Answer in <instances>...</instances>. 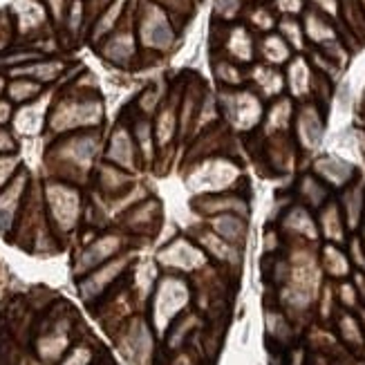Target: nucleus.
<instances>
[{"label": "nucleus", "mask_w": 365, "mask_h": 365, "mask_svg": "<svg viewBox=\"0 0 365 365\" xmlns=\"http://www.w3.org/2000/svg\"><path fill=\"white\" fill-rule=\"evenodd\" d=\"M220 103L225 119L237 130H251L262 121V101L253 92H222Z\"/></svg>", "instance_id": "39448f33"}, {"label": "nucleus", "mask_w": 365, "mask_h": 365, "mask_svg": "<svg viewBox=\"0 0 365 365\" xmlns=\"http://www.w3.org/2000/svg\"><path fill=\"white\" fill-rule=\"evenodd\" d=\"M137 155H139V148L133 137V130L123 121L117 123V128L113 130V137L108 141L106 160L119 168L133 170L137 166Z\"/></svg>", "instance_id": "9d476101"}, {"label": "nucleus", "mask_w": 365, "mask_h": 365, "mask_svg": "<svg viewBox=\"0 0 365 365\" xmlns=\"http://www.w3.org/2000/svg\"><path fill=\"white\" fill-rule=\"evenodd\" d=\"M121 249H123L121 235H117V233H103V235L97 237L94 242L86 245L83 251L76 256L74 274H76V276H81V274L94 272L97 267H101V264H106V262L113 260Z\"/></svg>", "instance_id": "423d86ee"}, {"label": "nucleus", "mask_w": 365, "mask_h": 365, "mask_svg": "<svg viewBox=\"0 0 365 365\" xmlns=\"http://www.w3.org/2000/svg\"><path fill=\"white\" fill-rule=\"evenodd\" d=\"M97 180H99V190L103 195H110V197L125 195V193H128L130 182H133L128 173H125L123 168H119V166H115V164L99 166Z\"/></svg>", "instance_id": "412c9836"}, {"label": "nucleus", "mask_w": 365, "mask_h": 365, "mask_svg": "<svg viewBox=\"0 0 365 365\" xmlns=\"http://www.w3.org/2000/svg\"><path fill=\"white\" fill-rule=\"evenodd\" d=\"M242 9V0H215V14L220 19L231 21Z\"/></svg>", "instance_id": "ea45409f"}, {"label": "nucleus", "mask_w": 365, "mask_h": 365, "mask_svg": "<svg viewBox=\"0 0 365 365\" xmlns=\"http://www.w3.org/2000/svg\"><path fill=\"white\" fill-rule=\"evenodd\" d=\"M14 31H16V27L11 21V14H0V54L9 47V43L14 38Z\"/></svg>", "instance_id": "79ce46f5"}, {"label": "nucleus", "mask_w": 365, "mask_h": 365, "mask_svg": "<svg viewBox=\"0 0 365 365\" xmlns=\"http://www.w3.org/2000/svg\"><path fill=\"white\" fill-rule=\"evenodd\" d=\"M99 54L115 63V66H130V63L137 58V34L133 27H117L113 34L108 38H103L101 47H99Z\"/></svg>", "instance_id": "6e6552de"}, {"label": "nucleus", "mask_w": 365, "mask_h": 365, "mask_svg": "<svg viewBox=\"0 0 365 365\" xmlns=\"http://www.w3.org/2000/svg\"><path fill=\"white\" fill-rule=\"evenodd\" d=\"M19 170H21L19 160H16L14 155H0V190H3L14 180V175Z\"/></svg>", "instance_id": "c9c22d12"}, {"label": "nucleus", "mask_w": 365, "mask_h": 365, "mask_svg": "<svg viewBox=\"0 0 365 365\" xmlns=\"http://www.w3.org/2000/svg\"><path fill=\"white\" fill-rule=\"evenodd\" d=\"M336 329H339V339L347 347H352V350H363L365 347V331L359 316L350 312H341L336 316Z\"/></svg>", "instance_id": "b1692460"}, {"label": "nucleus", "mask_w": 365, "mask_h": 365, "mask_svg": "<svg viewBox=\"0 0 365 365\" xmlns=\"http://www.w3.org/2000/svg\"><path fill=\"white\" fill-rule=\"evenodd\" d=\"M128 267V258H113L110 262L97 267L94 272H90L81 284H78V292H81V298L86 303H92V300L101 298L113 284L121 278V274Z\"/></svg>", "instance_id": "0eeeda50"}, {"label": "nucleus", "mask_w": 365, "mask_h": 365, "mask_svg": "<svg viewBox=\"0 0 365 365\" xmlns=\"http://www.w3.org/2000/svg\"><path fill=\"white\" fill-rule=\"evenodd\" d=\"M222 50H225V58L233 63H251L253 54H256V45L249 34L247 27H227L225 29V38H222Z\"/></svg>", "instance_id": "4468645a"}, {"label": "nucleus", "mask_w": 365, "mask_h": 365, "mask_svg": "<svg viewBox=\"0 0 365 365\" xmlns=\"http://www.w3.org/2000/svg\"><path fill=\"white\" fill-rule=\"evenodd\" d=\"M5 88H7V86H5V81H3V78H0V92H3Z\"/></svg>", "instance_id": "8fccbe9b"}, {"label": "nucleus", "mask_w": 365, "mask_h": 365, "mask_svg": "<svg viewBox=\"0 0 365 365\" xmlns=\"http://www.w3.org/2000/svg\"><path fill=\"white\" fill-rule=\"evenodd\" d=\"M63 72H66V63L58 58H38L34 63H27V66L11 70V74L34 78V81H38L41 86L56 81V78H61Z\"/></svg>", "instance_id": "aec40b11"}, {"label": "nucleus", "mask_w": 365, "mask_h": 365, "mask_svg": "<svg viewBox=\"0 0 365 365\" xmlns=\"http://www.w3.org/2000/svg\"><path fill=\"white\" fill-rule=\"evenodd\" d=\"M312 3L316 5L314 9H319L327 16H334L339 14V0H312Z\"/></svg>", "instance_id": "a18cd8bd"}, {"label": "nucleus", "mask_w": 365, "mask_h": 365, "mask_svg": "<svg viewBox=\"0 0 365 365\" xmlns=\"http://www.w3.org/2000/svg\"><path fill=\"white\" fill-rule=\"evenodd\" d=\"M314 175L319 178L323 184H327L329 188H336V190H343L350 184L356 182V168L341 160V157H334V155H323L319 160L314 162Z\"/></svg>", "instance_id": "1a4fd4ad"}, {"label": "nucleus", "mask_w": 365, "mask_h": 365, "mask_svg": "<svg viewBox=\"0 0 365 365\" xmlns=\"http://www.w3.org/2000/svg\"><path fill=\"white\" fill-rule=\"evenodd\" d=\"M9 14L16 31L21 34H38L50 19V11L41 0H16Z\"/></svg>", "instance_id": "ddd939ff"}, {"label": "nucleus", "mask_w": 365, "mask_h": 365, "mask_svg": "<svg viewBox=\"0 0 365 365\" xmlns=\"http://www.w3.org/2000/svg\"><path fill=\"white\" fill-rule=\"evenodd\" d=\"M269 331H272V336L280 339V343L292 339V327L282 314H269Z\"/></svg>", "instance_id": "f704fd0d"}, {"label": "nucleus", "mask_w": 365, "mask_h": 365, "mask_svg": "<svg viewBox=\"0 0 365 365\" xmlns=\"http://www.w3.org/2000/svg\"><path fill=\"white\" fill-rule=\"evenodd\" d=\"M303 5H305V0H276V9L282 11V14H287L289 19L303 11Z\"/></svg>", "instance_id": "c03bdc74"}, {"label": "nucleus", "mask_w": 365, "mask_h": 365, "mask_svg": "<svg viewBox=\"0 0 365 365\" xmlns=\"http://www.w3.org/2000/svg\"><path fill=\"white\" fill-rule=\"evenodd\" d=\"M14 123L23 135H34L43 128V125H47V117L43 113H38L36 106H25L21 113L14 117Z\"/></svg>", "instance_id": "7c9ffc66"}, {"label": "nucleus", "mask_w": 365, "mask_h": 365, "mask_svg": "<svg viewBox=\"0 0 365 365\" xmlns=\"http://www.w3.org/2000/svg\"><path fill=\"white\" fill-rule=\"evenodd\" d=\"M135 34L144 50L166 52L175 41V27L162 5L153 3V0H139V7L135 11Z\"/></svg>", "instance_id": "f03ea898"}, {"label": "nucleus", "mask_w": 365, "mask_h": 365, "mask_svg": "<svg viewBox=\"0 0 365 365\" xmlns=\"http://www.w3.org/2000/svg\"><path fill=\"white\" fill-rule=\"evenodd\" d=\"M361 325H363V331H365V309L361 312Z\"/></svg>", "instance_id": "09e8293b"}, {"label": "nucleus", "mask_w": 365, "mask_h": 365, "mask_svg": "<svg viewBox=\"0 0 365 365\" xmlns=\"http://www.w3.org/2000/svg\"><path fill=\"white\" fill-rule=\"evenodd\" d=\"M253 81L258 83L260 92L264 94V97H276V94L282 92L284 88V78L282 74L274 68V66H256L253 68Z\"/></svg>", "instance_id": "cd10ccee"}, {"label": "nucleus", "mask_w": 365, "mask_h": 365, "mask_svg": "<svg viewBox=\"0 0 365 365\" xmlns=\"http://www.w3.org/2000/svg\"><path fill=\"white\" fill-rule=\"evenodd\" d=\"M113 3H115V0H86V3H83L86 5V19L90 23H94Z\"/></svg>", "instance_id": "37998d69"}, {"label": "nucleus", "mask_w": 365, "mask_h": 365, "mask_svg": "<svg viewBox=\"0 0 365 365\" xmlns=\"http://www.w3.org/2000/svg\"><path fill=\"white\" fill-rule=\"evenodd\" d=\"M5 92H7L11 103H31L41 97L43 86L38 81H34V78L19 76V78H14V81L7 83Z\"/></svg>", "instance_id": "a878e982"}, {"label": "nucleus", "mask_w": 365, "mask_h": 365, "mask_svg": "<svg viewBox=\"0 0 365 365\" xmlns=\"http://www.w3.org/2000/svg\"><path fill=\"white\" fill-rule=\"evenodd\" d=\"M103 119V103L99 94L81 90L76 83V90L63 97L52 106L47 115V128L52 133H78V130H94Z\"/></svg>", "instance_id": "f257e3e1"}, {"label": "nucleus", "mask_w": 365, "mask_h": 365, "mask_svg": "<svg viewBox=\"0 0 365 365\" xmlns=\"http://www.w3.org/2000/svg\"><path fill=\"white\" fill-rule=\"evenodd\" d=\"M99 150V133L97 130H78L72 135H63L52 148V157L63 170L86 173Z\"/></svg>", "instance_id": "7ed1b4c3"}, {"label": "nucleus", "mask_w": 365, "mask_h": 365, "mask_svg": "<svg viewBox=\"0 0 365 365\" xmlns=\"http://www.w3.org/2000/svg\"><path fill=\"white\" fill-rule=\"evenodd\" d=\"M200 253L195 247H190L186 242H175L173 247H168L166 251H162V260L168 262V264H178V267H188V260L197 258Z\"/></svg>", "instance_id": "473e14b6"}, {"label": "nucleus", "mask_w": 365, "mask_h": 365, "mask_svg": "<svg viewBox=\"0 0 365 365\" xmlns=\"http://www.w3.org/2000/svg\"><path fill=\"white\" fill-rule=\"evenodd\" d=\"M296 197L305 209L321 211L331 200V188L327 184H323L314 173H305V175H300V180L296 184Z\"/></svg>", "instance_id": "dca6fc26"}, {"label": "nucleus", "mask_w": 365, "mask_h": 365, "mask_svg": "<svg viewBox=\"0 0 365 365\" xmlns=\"http://www.w3.org/2000/svg\"><path fill=\"white\" fill-rule=\"evenodd\" d=\"M251 25H256L260 31H272V27L276 25V16L267 7H256L251 11Z\"/></svg>", "instance_id": "e433bc0d"}, {"label": "nucleus", "mask_w": 365, "mask_h": 365, "mask_svg": "<svg viewBox=\"0 0 365 365\" xmlns=\"http://www.w3.org/2000/svg\"><path fill=\"white\" fill-rule=\"evenodd\" d=\"M157 217H160V204L157 202H141L135 204L125 213V225L133 231H150L157 225Z\"/></svg>", "instance_id": "393cba45"}, {"label": "nucleus", "mask_w": 365, "mask_h": 365, "mask_svg": "<svg viewBox=\"0 0 365 365\" xmlns=\"http://www.w3.org/2000/svg\"><path fill=\"white\" fill-rule=\"evenodd\" d=\"M282 231L298 235L300 240H305V237H312L314 240V237H319V222H316L314 213L305 209L303 204H294L292 209L284 213Z\"/></svg>", "instance_id": "a211bd4d"}, {"label": "nucleus", "mask_w": 365, "mask_h": 365, "mask_svg": "<svg viewBox=\"0 0 365 365\" xmlns=\"http://www.w3.org/2000/svg\"><path fill=\"white\" fill-rule=\"evenodd\" d=\"M321 264L325 269V274L331 278H347L352 274L350 256H347L339 245H331V242H327L321 249Z\"/></svg>", "instance_id": "5701e85b"}, {"label": "nucleus", "mask_w": 365, "mask_h": 365, "mask_svg": "<svg viewBox=\"0 0 365 365\" xmlns=\"http://www.w3.org/2000/svg\"><path fill=\"white\" fill-rule=\"evenodd\" d=\"M215 76H217V81L220 83H225V86H229V88H235V86H240L242 81H245V74H242V70H240V66L237 63H233V61H229V58H220V61H215Z\"/></svg>", "instance_id": "2f4dec72"}, {"label": "nucleus", "mask_w": 365, "mask_h": 365, "mask_svg": "<svg viewBox=\"0 0 365 365\" xmlns=\"http://www.w3.org/2000/svg\"><path fill=\"white\" fill-rule=\"evenodd\" d=\"M27 173L19 170L14 180L0 190V233H7L14 227V217L25 206Z\"/></svg>", "instance_id": "9b49d317"}, {"label": "nucleus", "mask_w": 365, "mask_h": 365, "mask_svg": "<svg viewBox=\"0 0 365 365\" xmlns=\"http://www.w3.org/2000/svg\"><path fill=\"white\" fill-rule=\"evenodd\" d=\"M125 3H128V0H115V3L110 5L97 21L92 23V31H90L92 43H99V41L108 38L119 27L121 16L125 14Z\"/></svg>", "instance_id": "4be33fe9"}, {"label": "nucleus", "mask_w": 365, "mask_h": 365, "mask_svg": "<svg viewBox=\"0 0 365 365\" xmlns=\"http://www.w3.org/2000/svg\"><path fill=\"white\" fill-rule=\"evenodd\" d=\"M150 331L148 327L141 323V321H135L128 331H125V336L121 341V347H123V354L128 356V361L133 363H141L148 352H150Z\"/></svg>", "instance_id": "6ab92c4d"}, {"label": "nucleus", "mask_w": 365, "mask_h": 365, "mask_svg": "<svg viewBox=\"0 0 365 365\" xmlns=\"http://www.w3.org/2000/svg\"><path fill=\"white\" fill-rule=\"evenodd\" d=\"M336 202H339L341 213L345 217L347 231H356L365 217V186L356 180L354 184L341 190Z\"/></svg>", "instance_id": "2eb2a0df"}, {"label": "nucleus", "mask_w": 365, "mask_h": 365, "mask_svg": "<svg viewBox=\"0 0 365 365\" xmlns=\"http://www.w3.org/2000/svg\"><path fill=\"white\" fill-rule=\"evenodd\" d=\"M92 363V352L86 345H76L70 354L63 356L61 365H90Z\"/></svg>", "instance_id": "58836bf2"}, {"label": "nucleus", "mask_w": 365, "mask_h": 365, "mask_svg": "<svg viewBox=\"0 0 365 365\" xmlns=\"http://www.w3.org/2000/svg\"><path fill=\"white\" fill-rule=\"evenodd\" d=\"M11 119V101L0 99V125H5Z\"/></svg>", "instance_id": "de8ad7c7"}, {"label": "nucleus", "mask_w": 365, "mask_h": 365, "mask_svg": "<svg viewBox=\"0 0 365 365\" xmlns=\"http://www.w3.org/2000/svg\"><path fill=\"white\" fill-rule=\"evenodd\" d=\"M316 222H319V233L325 237L327 242L331 245H339L345 240V233H347V225H345V217L341 213V206L339 202L329 200L323 209L319 211V217H316Z\"/></svg>", "instance_id": "f3484780"}, {"label": "nucleus", "mask_w": 365, "mask_h": 365, "mask_svg": "<svg viewBox=\"0 0 365 365\" xmlns=\"http://www.w3.org/2000/svg\"><path fill=\"white\" fill-rule=\"evenodd\" d=\"M312 78L314 72H309L305 58H294L287 72V83L296 97H303V94L312 92Z\"/></svg>", "instance_id": "c85d7f7f"}, {"label": "nucleus", "mask_w": 365, "mask_h": 365, "mask_svg": "<svg viewBox=\"0 0 365 365\" xmlns=\"http://www.w3.org/2000/svg\"><path fill=\"white\" fill-rule=\"evenodd\" d=\"M213 231L222 237V240H227L233 247H237V242H240L242 235H245V222L237 215L227 213V215H222L213 222Z\"/></svg>", "instance_id": "c756f323"}, {"label": "nucleus", "mask_w": 365, "mask_h": 365, "mask_svg": "<svg viewBox=\"0 0 365 365\" xmlns=\"http://www.w3.org/2000/svg\"><path fill=\"white\" fill-rule=\"evenodd\" d=\"M45 204H47V215L54 222V229L72 231L78 217H81V197H78L76 188L68 186L66 182L47 184Z\"/></svg>", "instance_id": "20e7f679"}, {"label": "nucleus", "mask_w": 365, "mask_h": 365, "mask_svg": "<svg viewBox=\"0 0 365 365\" xmlns=\"http://www.w3.org/2000/svg\"><path fill=\"white\" fill-rule=\"evenodd\" d=\"M363 146H365V139H363Z\"/></svg>", "instance_id": "3c124183"}, {"label": "nucleus", "mask_w": 365, "mask_h": 365, "mask_svg": "<svg viewBox=\"0 0 365 365\" xmlns=\"http://www.w3.org/2000/svg\"><path fill=\"white\" fill-rule=\"evenodd\" d=\"M350 262L354 267H359V272L365 274V242L359 235L350 237Z\"/></svg>", "instance_id": "a19ab883"}, {"label": "nucleus", "mask_w": 365, "mask_h": 365, "mask_svg": "<svg viewBox=\"0 0 365 365\" xmlns=\"http://www.w3.org/2000/svg\"><path fill=\"white\" fill-rule=\"evenodd\" d=\"M325 130V121L321 115L319 103H307L298 110L296 115V135H298V144L305 150H314L321 144Z\"/></svg>", "instance_id": "f8f14e48"}, {"label": "nucleus", "mask_w": 365, "mask_h": 365, "mask_svg": "<svg viewBox=\"0 0 365 365\" xmlns=\"http://www.w3.org/2000/svg\"><path fill=\"white\" fill-rule=\"evenodd\" d=\"M14 148H16L14 137H11L7 130L0 128V155H11V150H14Z\"/></svg>", "instance_id": "49530a36"}, {"label": "nucleus", "mask_w": 365, "mask_h": 365, "mask_svg": "<svg viewBox=\"0 0 365 365\" xmlns=\"http://www.w3.org/2000/svg\"><path fill=\"white\" fill-rule=\"evenodd\" d=\"M336 296H339V303L345 309H354L359 305V292L354 287V282H341Z\"/></svg>", "instance_id": "4c0bfd02"}, {"label": "nucleus", "mask_w": 365, "mask_h": 365, "mask_svg": "<svg viewBox=\"0 0 365 365\" xmlns=\"http://www.w3.org/2000/svg\"><path fill=\"white\" fill-rule=\"evenodd\" d=\"M278 27H280V36L289 43V47H303V41H305V29L300 27V23L298 21H294V19H282L280 23H278Z\"/></svg>", "instance_id": "72a5a7b5"}, {"label": "nucleus", "mask_w": 365, "mask_h": 365, "mask_svg": "<svg viewBox=\"0 0 365 365\" xmlns=\"http://www.w3.org/2000/svg\"><path fill=\"white\" fill-rule=\"evenodd\" d=\"M260 54H262V58H264V63L267 66H280V63H284V61H289V56H292V47H289V43L284 41L280 34H269V36H264V41L260 43Z\"/></svg>", "instance_id": "bb28decb"}]
</instances>
